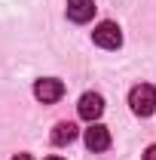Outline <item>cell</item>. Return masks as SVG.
Segmentation results:
<instances>
[{
  "instance_id": "cell-1",
  "label": "cell",
  "mask_w": 156,
  "mask_h": 160,
  "mask_svg": "<svg viewBox=\"0 0 156 160\" xmlns=\"http://www.w3.org/2000/svg\"><path fill=\"white\" fill-rule=\"evenodd\" d=\"M129 105H132V111H135L138 117H150L156 111V86L138 83L135 89L129 92Z\"/></svg>"
},
{
  "instance_id": "cell-2",
  "label": "cell",
  "mask_w": 156,
  "mask_h": 160,
  "mask_svg": "<svg viewBox=\"0 0 156 160\" xmlns=\"http://www.w3.org/2000/svg\"><path fill=\"white\" fill-rule=\"evenodd\" d=\"M92 40H95V46H101V49H119L122 46V31H119L117 22H101L95 31H92Z\"/></svg>"
},
{
  "instance_id": "cell-3",
  "label": "cell",
  "mask_w": 156,
  "mask_h": 160,
  "mask_svg": "<svg viewBox=\"0 0 156 160\" xmlns=\"http://www.w3.org/2000/svg\"><path fill=\"white\" fill-rule=\"evenodd\" d=\"M34 96H37L43 105H52V102H58L64 96V83L58 77H40L34 83Z\"/></svg>"
},
{
  "instance_id": "cell-4",
  "label": "cell",
  "mask_w": 156,
  "mask_h": 160,
  "mask_svg": "<svg viewBox=\"0 0 156 160\" xmlns=\"http://www.w3.org/2000/svg\"><path fill=\"white\" fill-rule=\"evenodd\" d=\"M77 111H80V117H83V120L95 123V120L101 117V114H104V99H101L98 92H83V96H80Z\"/></svg>"
},
{
  "instance_id": "cell-5",
  "label": "cell",
  "mask_w": 156,
  "mask_h": 160,
  "mask_svg": "<svg viewBox=\"0 0 156 160\" xmlns=\"http://www.w3.org/2000/svg\"><path fill=\"white\" fill-rule=\"evenodd\" d=\"M86 148L89 151H107L110 148V129L101 126V123H92L86 129Z\"/></svg>"
},
{
  "instance_id": "cell-6",
  "label": "cell",
  "mask_w": 156,
  "mask_h": 160,
  "mask_svg": "<svg viewBox=\"0 0 156 160\" xmlns=\"http://www.w3.org/2000/svg\"><path fill=\"white\" fill-rule=\"evenodd\" d=\"M95 16V0H67V19L86 25V22Z\"/></svg>"
},
{
  "instance_id": "cell-7",
  "label": "cell",
  "mask_w": 156,
  "mask_h": 160,
  "mask_svg": "<svg viewBox=\"0 0 156 160\" xmlns=\"http://www.w3.org/2000/svg\"><path fill=\"white\" fill-rule=\"evenodd\" d=\"M77 139V123H71V120H61L55 123V129H52V145H71V142Z\"/></svg>"
},
{
  "instance_id": "cell-8",
  "label": "cell",
  "mask_w": 156,
  "mask_h": 160,
  "mask_svg": "<svg viewBox=\"0 0 156 160\" xmlns=\"http://www.w3.org/2000/svg\"><path fill=\"white\" fill-rule=\"evenodd\" d=\"M144 160H156V145H150V148L144 151Z\"/></svg>"
},
{
  "instance_id": "cell-9",
  "label": "cell",
  "mask_w": 156,
  "mask_h": 160,
  "mask_svg": "<svg viewBox=\"0 0 156 160\" xmlns=\"http://www.w3.org/2000/svg\"><path fill=\"white\" fill-rule=\"evenodd\" d=\"M12 160H34V157H31V154H16Z\"/></svg>"
},
{
  "instance_id": "cell-10",
  "label": "cell",
  "mask_w": 156,
  "mask_h": 160,
  "mask_svg": "<svg viewBox=\"0 0 156 160\" xmlns=\"http://www.w3.org/2000/svg\"><path fill=\"white\" fill-rule=\"evenodd\" d=\"M46 160H61V157H46Z\"/></svg>"
}]
</instances>
